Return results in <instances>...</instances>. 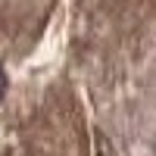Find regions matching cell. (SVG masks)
I'll return each instance as SVG.
<instances>
[{"label": "cell", "mask_w": 156, "mask_h": 156, "mask_svg": "<svg viewBox=\"0 0 156 156\" xmlns=\"http://www.w3.org/2000/svg\"><path fill=\"white\" fill-rule=\"evenodd\" d=\"M0 94H3V72H0Z\"/></svg>", "instance_id": "obj_1"}]
</instances>
